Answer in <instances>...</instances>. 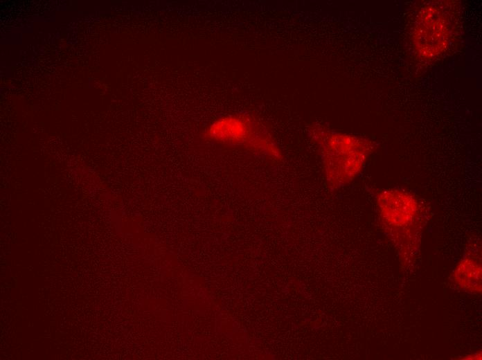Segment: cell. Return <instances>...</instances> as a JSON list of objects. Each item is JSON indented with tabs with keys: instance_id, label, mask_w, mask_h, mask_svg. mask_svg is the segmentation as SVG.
Here are the masks:
<instances>
[{
	"instance_id": "obj_3",
	"label": "cell",
	"mask_w": 482,
	"mask_h": 360,
	"mask_svg": "<svg viewBox=\"0 0 482 360\" xmlns=\"http://www.w3.org/2000/svg\"><path fill=\"white\" fill-rule=\"evenodd\" d=\"M206 139L229 146L243 147L278 163L283 154L266 127L247 114L222 116L212 122L204 132Z\"/></svg>"
},
{
	"instance_id": "obj_2",
	"label": "cell",
	"mask_w": 482,
	"mask_h": 360,
	"mask_svg": "<svg viewBox=\"0 0 482 360\" xmlns=\"http://www.w3.org/2000/svg\"><path fill=\"white\" fill-rule=\"evenodd\" d=\"M375 201L383 230L400 258L415 259L427 219L424 203L412 192L398 188L380 190Z\"/></svg>"
},
{
	"instance_id": "obj_5",
	"label": "cell",
	"mask_w": 482,
	"mask_h": 360,
	"mask_svg": "<svg viewBox=\"0 0 482 360\" xmlns=\"http://www.w3.org/2000/svg\"><path fill=\"white\" fill-rule=\"evenodd\" d=\"M481 244L479 242L470 244L463 259L457 264L453 280L467 293H481Z\"/></svg>"
},
{
	"instance_id": "obj_1",
	"label": "cell",
	"mask_w": 482,
	"mask_h": 360,
	"mask_svg": "<svg viewBox=\"0 0 482 360\" xmlns=\"http://www.w3.org/2000/svg\"><path fill=\"white\" fill-rule=\"evenodd\" d=\"M308 132L318 149L325 181L331 191L351 183L375 148L370 139L337 132L320 124L311 125Z\"/></svg>"
},
{
	"instance_id": "obj_6",
	"label": "cell",
	"mask_w": 482,
	"mask_h": 360,
	"mask_svg": "<svg viewBox=\"0 0 482 360\" xmlns=\"http://www.w3.org/2000/svg\"><path fill=\"white\" fill-rule=\"evenodd\" d=\"M462 359H481V351L475 352L474 354H471L469 355L464 356L461 358Z\"/></svg>"
},
{
	"instance_id": "obj_4",
	"label": "cell",
	"mask_w": 482,
	"mask_h": 360,
	"mask_svg": "<svg viewBox=\"0 0 482 360\" xmlns=\"http://www.w3.org/2000/svg\"><path fill=\"white\" fill-rule=\"evenodd\" d=\"M449 18L436 6H427L419 14L414 29V44L423 57H433L446 47L449 37Z\"/></svg>"
}]
</instances>
